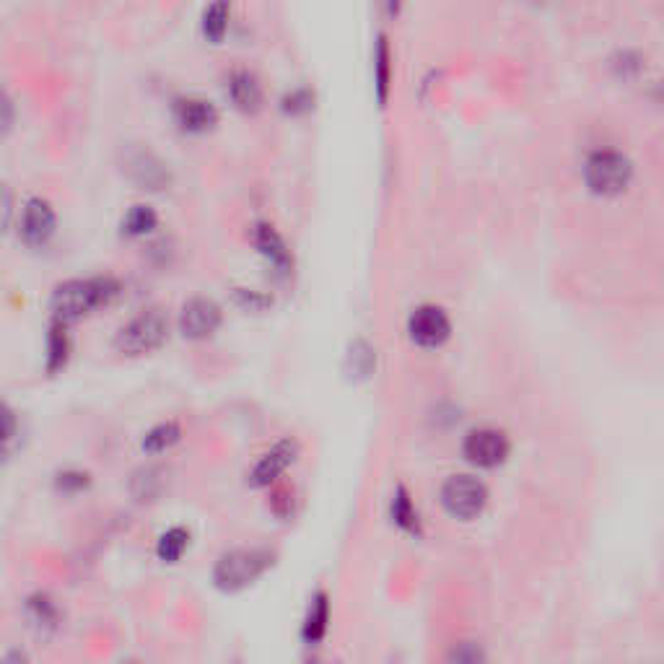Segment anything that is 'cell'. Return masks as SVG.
Wrapping results in <instances>:
<instances>
[{"label":"cell","mask_w":664,"mask_h":664,"mask_svg":"<svg viewBox=\"0 0 664 664\" xmlns=\"http://www.w3.org/2000/svg\"><path fill=\"white\" fill-rule=\"evenodd\" d=\"M120 283L109 275H96V278H73V281L60 283L52 291V314L58 322L81 320L91 309L107 304L112 296H117Z\"/></svg>","instance_id":"obj_1"},{"label":"cell","mask_w":664,"mask_h":664,"mask_svg":"<svg viewBox=\"0 0 664 664\" xmlns=\"http://www.w3.org/2000/svg\"><path fill=\"white\" fill-rule=\"evenodd\" d=\"M275 550L270 548H231L218 556L213 566V587L224 594H237L252 587L268 569H273Z\"/></svg>","instance_id":"obj_2"},{"label":"cell","mask_w":664,"mask_h":664,"mask_svg":"<svg viewBox=\"0 0 664 664\" xmlns=\"http://www.w3.org/2000/svg\"><path fill=\"white\" fill-rule=\"evenodd\" d=\"M488 486L475 475H449L444 483H441V506L447 511L449 517L460 519V522H473L478 519L488 506Z\"/></svg>","instance_id":"obj_3"},{"label":"cell","mask_w":664,"mask_h":664,"mask_svg":"<svg viewBox=\"0 0 664 664\" xmlns=\"http://www.w3.org/2000/svg\"><path fill=\"white\" fill-rule=\"evenodd\" d=\"M166 332H169V322H166L164 314L159 309H146L117 332L115 345L117 351L125 353V356H143V353L156 351L164 343Z\"/></svg>","instance_id":"obj_4"},{"label":"cell","mask_w":664,"mask_h":664,"mask_svg":"<svg viewBox=\"0 0 664 664\" xmlns=\"http://www.w3.org/2000/svg\"><path fill=\"white\" fill-rule=\"evenodd\" d=\"M633 174L631 161L618 151H594L584 164V179L600 195H618L628 187Z\"/></svg>","instance_id":"obj_5"},{"label":"cell","mask_w":664,"mask_h":664,"mask_svg":"<svg viewBox=\"0 0 664 664\" xmlns=\"http://www.w3.org/2000/svg\"><path fill=\"white\" fill-rule=\"evenodd\" d=\"M462 454L470 465L480 467V470H496L509 460L511 441L501 428L478 426L467 431L462 439Z\"/></svg>","instance_id":"obj_6"},{"label":"cell","mask_w":664,"mask_h":664,"mask_svg":"<svg viewBox=\"0 0 664 664\" xmlns=\"http://www.w3.org/2000/svg\"><path fill=\"white\" fill-rule=\"evenodd\" d=\"M299 452H301V447L294 436H286V439L275 441L273 447L262 454L260 460L255 462V467H252V473H249V486H255V488L273 486L275 480L281 478L288 467L299 460Z\"/></svg>","instance_id":"obj_7"},{"label":"cell","mask_w":664,"mask_h":664,"mask_svg":"<svg viewBox=\"0 0 664 664\" xmlns=\"http://www.w3.org/2000/svg\"><path fill=\"white\" fill-rule=\"evenodd\" d=\"M408 332L413 343L423 345V348H439L449 338L452 325H449L444 309L436 307V304H421L408 317Z\"/></svg>","instance_id":"obj_8"},{"label":"cell","mask_w":664,"mask_h":664,"mask_svg":"<svg viewBox=\"0 0 664 664\" xmlns=\"http://www.w3.org/2000/svg\"><path fill=\"white\" fill-rule=\"evenodd\" d=\"M218 325H221V307L213 299H205V296L190 299L179 312V330L192 340L208 338L218 330Z\"/></svg>","instance_id":"obj_9"},{"label":"cell","mask_w":664,"mask_h":664,"mask_svg":"<svg viewBox=\"0 0 664 664\" xmlns=\"http://www.w3.org/2000/svg\"><path fill=\"white\" fill-rule=\"evenodd\" d=\"M55 234V211L45 198H29L21 213V237L29 247H42Z\"/></svg>","instance_id":"obj_10"},{"label":"cell","mask_w":664,"mask_h":664,"mask_svg":"<svg viewBox=\"0 0 664 664\" xmlns=\"http://www.w3.org/2000/svg\"><path fill=\"white\" fill-rule=\"evenodd\" d=\"M330 594L325 589H317V592L309 597L307 613L301 618V628L299 636L304 641V646L314 649V646H320L322 641L327 639V633H330Z\"/></svg>","instance_id":"obj_11"},{"label":"cell","mask_w":664,"mask_h":664,"mask_svg":"<svg viewBox=\"0 0 664 664\" xmlns=\"http://www.w3.org/2000/svg\"><path fill=\"white\" fill-rule=\"evenodd\" d=\"M26 620L37 636L50 639L52 633H58L60 628V607L58 602L52 600L47 592H34L32 597H26Z\"/></svg>","instance_id":"obj_12"},{"label":"cell","mask_w":664,"mask_h":664,"mask_svg":"<svg viewBox=\"0 0 664 664\" xmlns=\"http://www.w3.org/2000/svg\"><path fill=\"white\" fill-rule=\"evenodd\" d=\"M252 239H255V247L260 249L262 255L268 257V262L273 265L275 270H278V273L286 275L288 270L294 268V257H291V249L286 247V242H283L281 234L275 231V226L260 221V224L255 226V231H252Z\"/></svg>","instance_id":"obj_13"},{"label":"cell","mask_w":664,"mask_h":664,"mask_svg":"<svg viewBox=\"0 0 664 664\" xmlns=\"http://www.w3.org/2000/svg\"><path fill=\"white\" fill-rule=\"evenodd\" d=\"M174 117H177L179 125L190 130V133H203V130L216 125L218 112L211 102L187 96V99H177V104H174Z\"/></svg>","instance_id":"obj_14"},{"label":"cell","mask_w":664,"mask_h":664,"mask_svg":"<svg viewBox=\"0 0 664 664\" xmlns=\"http://www.w3.org/2000/svg\"><path fill=\"white\" fill-rule=\"evenodd\" d=\"M390 519H392V524H395L397 530H403L405 535H413V537L423 535L421 511H418L413 496H410V491L405 486H397L395 493H392Z\"/></svg>","instance_id":"obj_15"},{"label":"cell","mask_w":664,"mask_h":664,"mask_svg":"<svg viewBox=\"0 0 664 664\" xmlns=\"http://www.w3.org/2000/svg\"><path fill=\"white\" fill-rule=\"evenodd\" d=\"M229 96L231 102L237 104L239 109H244V112H255L257 107H260L262 102V89H260V81L255 78V73L244 71V68H239V71H231L229 76Z\"/></svg>","instance_id":"obj_16"},{"label":"cell","mask_w":664,"mask_h":664,"mask_svg":"<svg viewBox=\"0 0 664 664\" xmlns=\"http://www.w3.org/2000/svg\"><path fill=\"white\" fill-rule=\"evenodd\" d=\"M179 439H182V426L177 421H161L143 434L141 449L151 454V457H156V454L169 452Z\"/></svg>","instance_id":"obj_17"},{"label":"cell","mask_w":664,"mask_h":664,"mask_svg":"<svg viewBox=\"0 0 664 664\" xmlns=\"http://www.w3.org/2000/svg\"><path fill=\"white\" fill-rule=\"evenodd\" d=\"M71 356V338H68V325L65 322L52 320L50 332H47V371L55 374L65 366Z\"/></svg>","instance_id":"obj_18"},{"label":"cell","mask_w":664,"mask_h":664,"mask_svg":"<svg viewBox=\"0 0 664 664\" xmlns=\"http://www.w3.org/2000/svg\"><path fill=\"white\" fill-rule=\"evenodd\" d=\"M187 548H190V530L177 524V527L161 532L159 543H156V556L164 563H177L179 558L185 556Z\"/></svg>","instance_id":"obj_19"},{"label":"cell","mask_w":664,"mask_h":664,"mask_svg":"<svg viewBox=\"0 0 664 664\" xmlns=\"http://www.w3.org/2000/svg\"><path fill=\"white\" fill-rule=\"evenodd\" d=\"M164 488V470L156 465H146L141 470H135L133 480H130V491L138 501H151L156 498Z\"/></svg>","instance_id":"obj_20"},{"label":"cell","mask_w":664,"mask_h":664,"mask_svg":"<svg viewBox=\"0 0 664 664\" xmlns=\"http://www.w3.org/2000/svg\"><path fill=\"white\" fill-rule=\"evenodd\" d=\"M130 172H133V177L141 182V185L151 187V190H156V187H161L169 179V172L164 169V164H161L159 159H154V156L148 154H138L133 161H130Z\"/></svg>","instance_id":"obj_21"},{"label":"cell","mask_w":664,"mask_h":664,"mask_svg":"<svg viewBox=\"0 0 664 664\" xmlns=\"http://www.w3.org/2000/svg\"><path fill=\"white\" fill-rule=\"evenodd\" d=\"M444 664H491V657H488V649L480 641L462 639L449 646Z\"/></svg>","instance_id":"obj_22"},{"label":"cell","mask_w":664,"mask_h":664,"mask_svg":"<svg viewBox=\"0 0 664 664\" xmlns=\"http://www.w3.org/2000/svg\"><path fill=\"white\" fill-rule=\"evenodd\" d=\"M156 221H159V218H156L154 208L146 203H138L128 211V216L122 221V229L128 231L130 237H143V234H148V231L154 229Z\"/></svg>","instance_id":"obj_23"},{"label":"cell","mask_w":664,"mask_h":664,"mask_svg":"<svg viewBox=\"0 0 664 664\" xmlns=\"http://www.w3.org/2000/svg\"><path fill=\"white\" fill-rule=\"evenodd\" d=\"M226 29H229V3H213V6L205 8L203 13V32L205 37L218 42V39L224 37Z\"/></svg>","instance_id":"obj_24"},{"label":"cell","mask_w":664,"mask_h":664,"mask_svg":"<svg viewBox=\"0 0 664 664\" xmlns=\"http://www.w3.org/2000/svg\"><path fill=\"white\" fill-rule=\"evenodd\" d=\"M374 60H377L374 68H377L379 102H387V91H390V45H387V37H379Z\"/></svg>","instance_id":"obj_25"},{"label":"cell","mask_w":664,"mask_h":664,"mask_svg":"<svg viewBox=\"0 0 664 664\" xmlns=\"http://www.w3.org/2000/svg\"><path fill=\"white\" fill-rule=\"evenodd\" d=\"M91 483V475L86 470H76V467H68V470H60L55 475V488H58L63 496H76V493L86 491Z\"/></svg>","instance_id":"obj_26"},{"label":"cell","mask_w":664,"mask_h":664,"mask_svg":"<svg viewBox=\"0 0 664 664\" xmlns=\"http://www.w3.org/2000/svg\"><path fill=\"white\" fill-rule=\"evenodd\" d=\"M371 366H374V353H371V348L364 340H356V343L351 345V353H348V369H351L356 377H369Z\"/></svg>","instance_id":"obj_27"},{"label":"cell","mask_w":664,"mask_h":664,"mask_svg":"<svg viewBox=\"0 0 664 664\" xmlns=\"http://www.w3.org/2000/svg\"><path fill=\"white\" fill-rule=\"evenodd\" d=\"M312 102H314L312 91L301 86V89L288 91V94L283 96V109L291 112V115H299V112H307V109L312 107Z\"/></svg>","instance_id":"obj_28"},{"label":"cell","mask_w":664,"mask_h":664,"mask_svg":"<svg viewBox=\"0 0 664 664\" xmlns=\"http://www.w3.org/2000/svg\"><path fill=\"white\" fill-rule=\"evenodd\" d=\"M237 301L247 309H262L270 304L268 296H260L257 291H252V288H249V291L247 288H237Z\"/></svg>","instance_id":"obj_29"},{"label":"cell","mask_w":664,"mask_h":664,"mask_svg":"<svg viewBox=\"0 0 664 664\" xmlns=\"http://www.w3.org/2000/svg\"><path fill=\"white\" fill-rule=\"evenodd\" d=\"M3 439H6V449L11 452L13 439H16V413L11 408H6V436Z\"/></svg>","instance_id":"obj_30"},{"label":"cell","mask_w":664,"mask_h":664,"mask_svg":"<svg viewBox=\"0 0 664 664\" xmlns=\"http://www.w3.org/2000/svg\"><path fill=\"white\" fill-rule=\"evenodd\" d=\"M3 664H32L29 662V654L24 649H8L6 657H3Z\"/></svg>","instance_id":"obj_31"},{"label":"cell","mask_w":664,"mask_h":664,"mask_svg":"<svg viewBox=\"0 0 664 664\" xmlns=\"http://www.w3.org/2000/svg\"><path fill=\"white\" fill-rule=\"evenodd\" d=\"M304 664H320V662H317V659H307V662H304Z\"/></svg>","instance_id":"obj_32"},{"label":"cell","mask_w":664,"mask_h":664,"mask_svg":"<svg viewBox=\"0 0 664 664\" xmlns=\"http://www.w3.org/2000/svg\"><path fill=\"white\" fill-rule=\"evenodd\" d=\"M234 664H242V659H234Z\"/></svg>","instance_id":"obj_33"},{"label":"cell","mask_w":664,"mask_h":664,"mask_svg":"<svg viewBox=\"0 0 664 664\" xmlns=\"http://www.w3.org/2000/svg\"><path fill=\"white\" fill-rule=\"evenodd\" d=\"M122 664H133V662H122Z\"/></svg>","instance_id":"obj_34"},{"label":"cell","mask_w":664,"mask_h":664,"mask_svg":"<svg viewBox=\"0 0 664 664\" xmlns=\"http://www.w3.org/2000/svg\"><path fill=\"white\" fill-rule=\"evenodd\" d=\"M335 664H343V662H335Z\"/></svg>","instance_id":"obj_35"}]
</instances>
